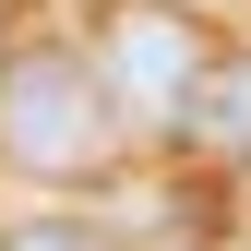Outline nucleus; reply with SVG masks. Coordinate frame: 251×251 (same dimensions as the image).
<instances>
[{
    "label": "nucleus",
    "instance_id": "nucleus-3",
    "mask_svg": "<svg viewBox=\"0 0 251 251\" xmlns=\"http://www.w3.org/2000/svg\"><path fill=\"white\" fill-rule=\"evenodd\" d=\"M179 144H192V155H227V168H251V60H239V48H215V60H203L192 108H179Z\"/></svg>",
    "mask_w": 251,
    "mask_h": 251
},
{
    "label": "nucleus",
    "instance_id": "nucleus-1",
    "mask_svg": "<svg viewBox=\"0 0 251 251\" xmlns=\"http://www.w3.org/2000/svg\"><path fill=\"white\" fill-rule=\"evenodd\" d=\"M108 72L84 48H24L12 72H0V155H12L24 179H84L108 155Z\"/></svg>",
    "mask_w": 251,
    "mask_h": 251
},
{
    "label": "nucleus",
    "instance_id": "nucleus-2",
    "mask_svg": "<svg viewBox=\"0 0 251 251\" xmlns=\"http://www.w3.org/2000/svg\"><path fill=\"white\" fill-rule=\"evenodd\" d=\"M215 36L192 12H168V0H120V12L96 24V72H108V108H132L144 132H179V108H192Z\"/></svg>",
    "mask_w": 251,
    "mask_h": 251
},
{
    "label": "nucleus",
    "instance_id": "nucleus-4",
    "mask_svg": "<svg viewBox=\"0 0 251 251\" xmlns=\"http://www.w3.org/2000/svg\"><path fill=\"white\" fill-rule=\"evenodd\" d=\"M0 251H120V239L84 215H24V227H0Z\"/></svg>",
    "mask_w": 251,
    "mask_h": 251
}]
</instances>
